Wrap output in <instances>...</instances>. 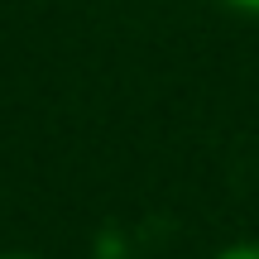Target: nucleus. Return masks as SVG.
<instances>
[{
	"mask_svg": "<svg viewBox=\"0 0 259 259\" xmlns=\"http://www.w3.org/2000/svg\"><path fill=\"white\" fill-rule=\"evenodd\" d=\"M211 259H259V240H231V245H221Z\"/></svg>",
	"mask_w": 259,
	"mask_h": 259,
	"instance_id": "f257e3e1",
	"label": "nucleus"
},
{
	"mask_svg": "<svg viewBox=\"0 0 259 259\" xmlns=\"http://www.w3.org/2000/svg\"><path fill=\"white\" fill-rule=\"evenodd\" d=\"M226 10H235V15H250V19H259V0H221Z\"/></svg>",
	"mask_w": 259,
	"mask_h": 259,
	"instance_id": "f03ea898",
	"label": "nucleus"
},
{
	"mask_svg": "<svg viewBox=\"0 0 259 259\" xmlns=\"http://www.w3.org/2000/svg\"><path fill=\"white\" fill-rule=\"evenodd\" d=\"M0 259H38V254H24V250H0Z\"/></svg>",
	"mask_w": 259,
	"mask_h": 259,
	"instance_id": "7ed1b4c3",
	"label": "nucleus"
}]
</instances>
